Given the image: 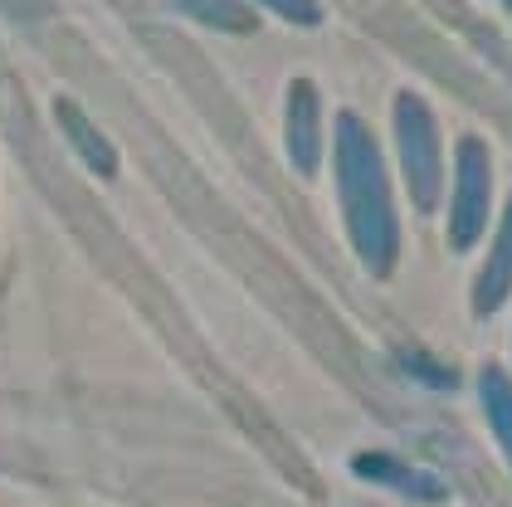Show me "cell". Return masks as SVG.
Here are the masks:
<instances>
[{"instance_id":"obj_1","label":"cell","mask_w":512,"mask_h":507,"mask_svg":"<svg viewBox=\"0 0 512 507\" xmlns=\"http://www.w3.org/2000/svg\"><path fill=\"white\" fill-rule=\"evenodd\" d=\"M512 288V220L503 239H498V249H493V259H488V273H483V283H478V308L493 312L503 298H508Z\"/></svg>"},{"instance_id":"obj_2","label":"cell","mask_w":512,"mask_h":507,"mask_svg":"<svg viewBox=\"0 0 512 507\" xmlns=\"http://www.w3.org/2000/svg\"><path fill=\"white\" fill-rule=\"evenodd\" d=\"M483 405H488L493 434L503 439V449H508V459H512V381L498 366H488V376H483Z\"/></svg>"}]
</instances>
